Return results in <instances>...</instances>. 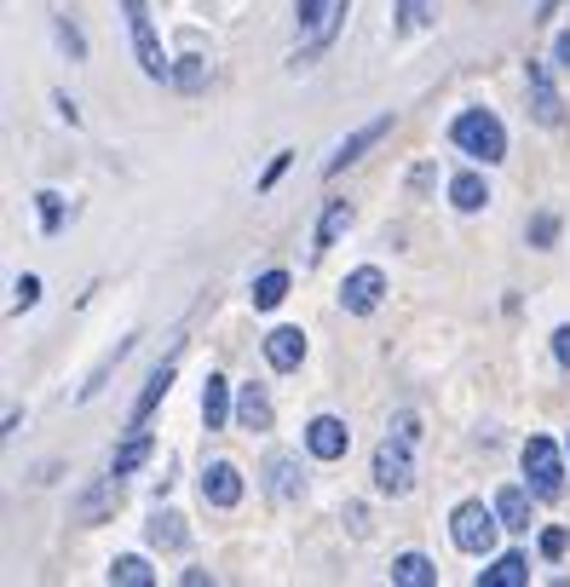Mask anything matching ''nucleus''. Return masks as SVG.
<instances>
[{"instance_id": "f257e3e1", "label": "nucleus", "mask_w": 570, "mask_h": 587, "mask_svg": "<svg viewBox=\"0 0 570 587\" xmlns=\"http://www.w3.org/2000/svg\"><path fill=\"white\" fill-rule=\"evenodd\" d=\"M450 145H456L461 156L484 161V168H496V161L507 156V127H501L490 110H461V115L450 121Z\"/></svg>"}, {"instance_id": "f03ea898", "label": "nucleus", "mask_w": 570, "mask_h": 587, "mask_svg": "<svg viewBox=\"0 0 570 587\" xmlns=\"http://www.w3.org/2000/svg\"><path fill=\"white\" fill-rule=\"evenodd\" d=\"M121 12H128L133 58H138V70H145V81H173V58L161 52V35L150 24V7H145V0H121Z\"/></svg>"}, {"instance_id": "7ed1b4c3", "label": "nucleus", "mask_w": 570, "mask_h": 587, "mask_svg": "<svg viewBox=\"0 0 570 587\" xmlns=\"http://www.w3.org/2000/svg\"><path fill=\"white\" fill-rule=\"evenodd\" d=\"M501 530H507L501 513H496V507H484V501H461V507L450 513V536H456V548H461V553H473V559L490 553Z\"/></svg>"}, {"instance_id": "20e7f679", "label": "nucleus", "mask_w": 570, "mask_h": 587, "mask_svg": "<svg viewBox=\"0 0 570 587\" xmlns=\"http://www.w3.org/2000/svg\"><path fill=\"white\" fill-rule=\"evenodd\" d=\"M519 461H524V478H531L536 501H559L565 496V455H559L554 438H524Z\"/></svg>"}, {"instance_id": "39448f33", "label": "nucleus", "mask_w": 570, "mask_h": 587, "mask_svg": "<svg viewBox=\"0 0 570 587\" xmlns=\"http://www.w3.org/2000/svg\"><path fill=\"white\" fill-rule=\"evenodd\" d=\"M410 450H415V443H410V438H398V432L375 450V490H380V496H410V490H415Z\"/></svg>"}, {"instance_id": "423d86ee", "label": "nucleus", "mask_w": 570, "mask_h": 587, "mask_svg": "<svg viewBox=\"0 0 570 587\" xmlns=\"http://www.w3.org/2000/svg\"><path fill=\"white\" fill-rule=\"evenodd\" d=\"M524 87H531V115H536V127H565V98L554 87V75H547L542 58H531L524 64Z\"/></svg>"}, {"instance_id": "0eeeda50", "label": "nucleus", "mask_w": 570, "mask_h": 587, "mask_svg": "<svg viewBox=\"0 0 570 587\" xmlns=\"http://www.w3.org/2000/svg\"><path fill=\"white\" fill-rule=\"evenodd\" d=\"M380 299H386V271H380V266H357L352 277L340 282V306L352 311V317L380 311Z\"/></svg>"}, {"instance_id": "6e6552de", "label": "nucleus", "mask_w": 570, "mask_h": 587, "mask_svg": "<svg viewBox=\"0 0 570 587\" xmlns=\"http://www.w3.org/2000/svg\"><path fill=\"white\" fill-rule=\"evenodd\" d=\"M386 133H392V110H386V115H375L369 121V127H357L352 138H340V145H335V156L329 161H323V179H340L345 168H352V161L363 156V150H369V145H380V138Z\"/></svg>"}, {"instance_id": "1a4fd4ad", "label": "nucleus", "mask_w": 570, "mask_h": 587, "mask_svg": "<svg viewBox=\"0 0 570 587\" xmlns=\"http://www.w3.org/2000/svg\"><path fill=\"white\" fill-rule=\"evenodd\" d=\"M202 501L219 507V513H231L242 501V473L231 467V461H208V467H202Z\"/></svg>"}, {"instance_id": "9d476101", "label": "nucleus", "mask_w": 570, "mask_h": 587, "mask_svg": "<svg viewBox=\"0 0 570 587\" xmlns=\"http://www.w3.org/2000/svg\"><path fill=\"white\" fill-rule=\"evenodd\" d=\"M305 450H312V461H340L352 450V432H345L340 415H317L312 427H305Z\"/></svg>"}, {"instance_id": "9b49d317", "label": "nucleus", "mask_w": 570, "mask_h": 587, "mask_svg": "<svg viewBox=\"0 0 570 587\" xmlns=\"http://www.w3.org/2000/svg\"><path fill=\"white\" fill-rule=\"evenodd\" d=\"M345 231H352V201H345V196H329V201H323V213H317V231H312V259L329 254Z\"/></svg>"}, {"instance_id": "f8f14e48", "label": "nucleus", "mask_w": 570, "mask_h": 587, "mask_svg": "<svg viewBox=\"0 0 570 587\" xmlns=\"http://www.w3.org/2000/svg\"><path fill=\"white\" fill-rule=\"evenodd\" d=\"M150 455H156V438H150L145 427H128V438H121L116 450H110V473H116V478H128V473L145 467Z\"/></svg>"}, {"instance_id": "ddd939ff", "label": "nucleus", "mask_w": 570, "mask_h": 587, "mask_svg": "<svg viewBox=\"0 0 570 587\" xmlns=\"http://www.w3.org/2000/svg\"><path fill=\"white\" fill-rule=\"evenodd\" d=\"M266 490H271V501H300V490H305V473H300V461L294 455H271L266 461Z\"/></svg>"}, {"instance_id": "4468645a", "label": "nucleus", "mask_w": 570, "mask_h": 587, "mask_svg": "<svg viewBox=\"0 0 570 587\" xmlns=\"http://www.w3.org/2000/svg\"><path fill=\"white\" fill-rule=\"evenodd\" d=\"M266 363L277 375H294L300 363H305V334L300 329H271L266 334Z\"/></svg>"}, {"instance_id": "2eb2a0df", "label": "nucleus", "mask_w": 570, "mask_h": 587, "mask_svg": "<svg viewBox=\"0 0 570 587\" xmlns=\"http://www.w3.org/2000/svg\"><path fill=\"white\" fill-rule=\"evenodd\" d=\"M237 427L242 432H271V398H266V387H237Z\"/></svg>"}, {"instance_id": "dca6fc26", "label": "nucleus", "mask_w": 570, "mask_h": 587, "mask_svg": "<svg viewBox=\"0 0 570 587\" xmlns=\"http://www.w3.org/2000/svg\"><path fill=\"white\" fill-rule=\"evenodd\" d=\"M231 415H237L231 380H226V375H208V380H202V420H208V432H219Z\"/></svg>"}, {"instance_id": "f3484780", "label": "nucleus", "mask_w": 570, "mask_h": 587, "mask_svg": "<svg viewBox=\"0 0 570 587\" xmlns=\"http://www.w3.org/2000/svg\"><path fill=\"white\" fill-rule=\"evenodd\" d=\"M531 496L536 490H524V484H501V490H496V513H501V524L513 536L531 530Z\"/></svg>"}, {"instance_id": "a211bd4d", "label": "nucleus", "mask_w": 570, "mask_h": 587, "mask_svg": "<svg viewBox=\"0 0 570 587\" xmlns=\"http://www.w3.org/2000/svg\"><path fill=\"white\" fill-rule=\"evenodd\" d=\"M173 375H179V357H168V363H161V369L145 380V392H138V403H133V415H128V427H145V420H150V409H156V403L161 398H168V387H173Z\"/></svg>"}, {"instance_id": "6ab92c4d", "label": "nucleus", "mask_w": 570, "mask_h": 587, "mask_svg": "<svg viewBox=\"0 0 570 587\" xmlns=\"http://www.w3.org/2000/svg\"><path fill=\"white\" fill-rule=\"evenodd\" d=\"M450 208L456 213H484V208H490V185H484V173L466 168V173L450 179Z\"/></svg>"}, {"instance_id": "aec40b11", "label": "nucleus", "mask_w": 570, "mask_h": 587, "mask_svg": "<svg viewBox=\"0 0 570 587\" xmlns=\"http://www.w3.org/2000/svg\"><path fill=\"white\" fill-rule=\"evenodd\" d=\"M116 501H121V478H116V473H105L87 496L75 501V518H81V524H93V518H105V513L116 507Z\"/></svg>"}, {"instance_id": "412c9836", "label": "nucleus", "mask_w": 570, "mask_h": 587, "mask_svg": "<svg viewBox=\"0 0 570 587\" xmlns=\"http://www.w3.org/2000/svg\"><path fill=\"white\" fill-rule=\"evenodd\" d=\"M531 582V559L524 553H501L490 571H478V587H524Z\"/></svg>"}, {"instance_id": "4be33fe9", "label": "nucleus", "mask_w": 570, "mask_h": 587, "mask_svg": "<svg viewBox=\"0 0 570 587\" xmlns=\"http://www.w3.org/2000/svg\"><path fill=\"white\" fill-rule=\"evenodd\" d=\"M145 536H150V548H156V553H179V548L191 541V530H185V518H179V513H156Z\"/></svg>"}, {"instance_id": "5701e85b", "label": "nucleus", "mask_w": 570, "mask_h": 587, "mask_svg": "<svg viewBox=\"0 0 570 587\" xmlns=\"http://www.w3.org/2000/svg\"><path fill=\"white\" fill-rule=\"evenodd\" d=\"M133 346H138V340H133V334H128V340H116V352H105V363H98V369L87 375V387H81V403H93L98 392H105V380H110V375L121 369V363H128V357H133Z\"/></svg>"}, {"instance_id": "b1692460", "label": "nucleus", "mask_w": 570, "mask_h": 587, "mask_svg": "<svg viewBox=\"0 0 570 587\" xmlns=\"http://www.w3.org/2000/svg\"><path fill=\"white\" fill-rule=\"evenodd\" d=\"M392 582L398 587H438V571L426 553H403V559H392Z\"/></svg>"}, {"instance_id": "393cba45", "label": "nucleus", "mask_w": 570, "mask_h": 587, "mask_svg": "<svg viewBox=\"0 0 570 587\" xmlns=\"http://www.w3.org/2000/svg\"><path fill=\"white\" fill-rule=\"evenodd\" d=\"M289 299V271H266L254 277V311H277Z\"/></svg>"}, {"instance_id": "a878e982", "label": "nucleus", "mask_w": 570, "mask_h": 587, "mask_svg": "<svg viewBox=\"0 0 570 587\" xmlns=\"http://www.w3.org/2000/svg\"><path fill=\"white\" fill-rule=\"evenodd\" d=\"M110 582H121V587H150L156 582V571L138 553H121L116 564H110Z\"/></svg>"}, {"instance_id": "bb28decb", "label": "nucleus", "mask_w": 570, "mask_h": 587, "mask_svg": "<svg viewBox=\"0 0 570 587\" xmlns=\"http://www.w3.org/2000/svg\"><path fill=\"white\" fill-rule=\"evenodd\" d=\"M52 35H58V47L70 52V64H87V35H81L70 17H52Z\"/></svg>"}, {"instance_id": "cd10ccee", "label": "nucleus", "mask_w": 570, "mask_h": 587, "mask_svg": "<svg viewBox=\"0 0 570 587\" xmlns=\"http://www.w3.org/2000/svg\"><path fill=\"white\" fill-rule=\"evenodd\" d=\"M173 87L179 93H202V87H208V64H202V58H179V64H173Z\"/></svg>"}, {"instance_id": "c85d7f7f", "label": "nucleus", "mask_w": 570, "mask_h": 587, "mask_svg": "<svg viewBox=\"0 0 570 587\" xmlns=\"http://www.w3.org/2000/svg\"><path fill=\"white\" fill-rule=\"evenodd\" d=\"M35 208H40V231H47V236L64 231V196H58V191H40Z\"/></svg>"}, {"instance_id": "c756f323", "label": "nucleus", "mask_w": 570, "mask_h": 587, "mask_svg": "<svg viewBox=\"0 0 570 587\" xmlns=\"http://www.w3.org/2000/svg\"><path fill=\"white\" fill-rule=\"evenodd\" d=\"M559 242V213H536L531 219V248H554Z\"/></svg>"}, {"instance_id": "7c9ffc66", "label": "nucleus", "mask_w": 570, "mask_h": 587, "mask_svg": "<svg viewBox=\"0 0 570 587\" xmlns=\"http://www.w3.org/2000/svg\"><path fill=\"white\" fill-rule=\"evenodd\" d=\"M335 0H294V17H300V29H317L323 17H329Z\"/></svg>"}, {"instance_id": "2f4dec72", "label": "nucleus", "mask_w": 570, "mask_h": 587, "mask_svg": "<svg viewBox=\"0 0 570 587\" xmlns=\"http://www.w3.org/2000/svg\"><path fill=\"white\" fill-rule=\"evenodd\" d=\"M35 299H40V277H17L12 282V311H29Z\"/></svg>"}, {"instance_id": "473e14b6", "label": "nucleus", "mask_w": 570, "mask_h": 587, "mask_svg": "<svg viewBox=\"0 0 570 587\" xmlns=\"http://www.w3.org/2000/svg\"><path fill=\"white\" fill-rule=\"evenodd\" d=\"M565 548H570V530H542V559H565Z\"/></svg>"}, {"instance_id": "72a5a7b5", "label": "nucleus", "mask_w": 570, "mask_h": 587, "mask_svg": "<svg viewBox=\"0 0 570 587\" xmlns=\"http://www.w3.org/2000/svg\"><path fill=\"white\" fill-rule=\"evenodd\" d=\"M289 161H294V150H277V156H271V168H266V173H259V191H271V185H277V179H282V173H289Z\"/></svg>"}, {"instance_id": "f704fd0d", "label": "nucleus", "mask_w": 570, "mask_h": 587, "mask_svg": "<svg viewBox=\"0 0 570 587\" xmlns=\"http://www.w3.org/2000/svg\"><path fill=\"white\" fill-rule=\"evenodd\" d=\"M398 12H403V29H421L426 24V0H403Z\"/></svg>"}, {"instance_id": "c9c22d12", "label": "nucleus", "mask_w": 570, "mask_h": 587, "mask_svg": "<svg viewBox=\"0 0 570 587\" xmlns=\"http://www.w3.org/2000/svg\"><path fill=\"white\" fill-rule=\"evenodd\" d=\"M554 357L570 369V322H565V329H554Z\"/></svg>"}, {"instance_id": "e433bc0d", "label": "nucleus", "mask_w": 570, "mask_h": 587, "mask_svg": "<svg viewBox=\"0 0 570 587\" xmlns=\"http://www.w3.org/2000/svg\"><path fill=\"white\" fill-rule=\"evenodd\" d=\"M554 64H559V70H570V29L554 40Z\"/></svg>"}, {"instance_id": "4c0bfd02", "label": "nucleus", "mask_w": 570, "mask_h": 587, "mask_svg": "<svg viewBox=\"0 0 570 587\" xmlns=\"http://www.w3.org/2000/svg\"><path fill=\"white\" fill-rule=\"evenodd\" d=\"M52 105H58V115H64V121H70V127H75V121H81V110L70 105V98H64V93H58V98H52Z\"/></svg>"}, {"instance_id": "58836bf2", "label": "nucleus", "mask_w": 570, "mask_h": 587, "mask_svg": "<svg viewBox=\"0 0 570 587\" xmlns=\"http://www.w3.org/2000/svg\"><path fill=\"white\" fill-rule=\"evenodd\" d=\"M179 582H185V587H202V582H214V576H208V571H202V564H191V571H185V576H179Z\"/></svg>"}, {"instance_id": "ea45409f", "label": "nucleus", "mask_w": 570, "mask_h": 587, "mask_svg": "<svg viewBox=\"0 0 570 587\" xmlns=\"http://www.w3.org/2000/svg\"><path fill=\"white\" fill-rule=\"evenodd\" d=\"M565 455H570V438H565Z\"/></svg>"}]
</instances>
